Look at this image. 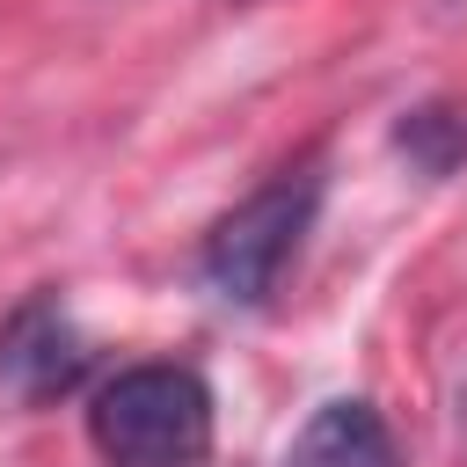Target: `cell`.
<instances>
[{"mask_svg": "<svg viewBox=\"0 0 467 467\" xmlns=\"http://www.w3.org/2000/svg\"><path fill=\"white\" fill-rule=\"evenodd\" d=\"M88 445L102 467H204L212 387L190 365H124L88 394Z\"/></svg>", "mask_w": 467, "mask_h": 467, "instance_id": "cell-1", "label": "cell"}, {"mask_svg": "<svg viewBox=\"0 0 467 467\" xmlns=\"http://www.w3.org/2000/svg\"><path fill=\"white\" fill-rule=\"evenodd\" d=\"M321 190H328L321 161L277 168L263 190H248V197L204 234V248H197L204 292L226 299V306H263V299L277 292L285 263L299 255V241H306L314 212H321Z\"/></svg>", "mask_w": 467, "mask_h": 467, "instance_id": "cell-2", "label": "cell"}, {"mask_svg": "<svg viewBox=\"0 0 467 467\" xmlns=\"http://www.w3.org/2000/svg\"><path fill=\"white\" fill-rule=\"evenodd\" d=\"M80 379H88V336H80L73 306L58 292H29L0 321V409L7 416L51 409Z\"/></svg>", "mask_w": 467, "mask_h": 467, "instance_id": "cell-3", "label": "cell"}, {"mask_svg": "<svg viewBox=\"0 0 467 467\" xmlns=\"http://www.w3.org/2000/svg\"><path fill=\"white\" fill-rule=\"evenodd\" d=\"M277 467H409V460H401V445H394V431H387V416L372 401L336 394L292 431Z\"/></svg>", "mask_w": 467, "mask_h": 467, "instance_id": "cell-4", "label": "cell"}, {"mask_svg": "<svg viewBox=\"0 0 467 467\" xmlns=\"http://www.w3.org/2000/svg\"><path fill=\"white\" fill-rule=\"evenodd\" d=\"M431 175H445L460 153H467V117H452V109H416V117H401V131H394Z\"/></svg>", "mask_w": 467, "mask_h": 467, "instance_id": "cell-5", "label": "cell"}]
</instances>
